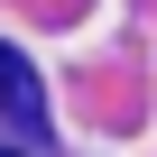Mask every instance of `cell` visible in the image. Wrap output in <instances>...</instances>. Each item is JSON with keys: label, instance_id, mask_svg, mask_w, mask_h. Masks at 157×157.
Instances as JSON below:
<instances>
[]
</instances>
